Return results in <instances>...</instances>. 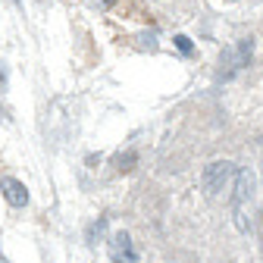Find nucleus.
Returning a JSON list of instances; mask_svg holds the SVG:
<instances>
[{"instance_id": "20e7f679", "label": "nucleus", "mask_w": 263, "mask_h": 263, "mask_svg": "<svg viewBox=\"0 0 263 263\" xmlns=\"http://www.w3.org/2000/svg\"><path fill=\"white\" fill-rule=\"evenodd\" d=\"M0 191H4L10 207H25L28 204V188L19 179H4V182H0Z\"/></svg>"}, {"instance_id": "6e6552de", "label": "nucleus", "mask_w": 263, "mask_h": 263, "mask_svg": "<svg viewBox=\"0 0 263 263\" xmlns=\"http://www.w3.org/2000/svg\"><path fill=\"white\" fill-rule=\"evenodd\" d=\"M232 4H235V0H232Z\"/></svg>"}, {"instance_id": "423d86ee", "label": "nucleus", "mask_w": 263, "mask_h": 263, "mask_svg": "<svg viewBox=\"0 0 263 263\" xmlns=\"http://www.w3.org/2000/svg\"><path fill=\"white\" fill-rule=\"evenodd\" d=\"M135 163H138V154H135V151L119 154V157H116V170H119V173H128L132 166H135Z\"/></svg>"}, {"instance_id": "0eeeda50", "label": "nucleus", "mask_w": 263, "mask_h": 263, "mask_svg": "<svg viewBox=\"0 0 263 263\" xmlns=\"http://www.w3.org/2000/svg\"><path fill=\"white\" fill-rule=\"evenodd\" d=\"M173 41H176V47H179L182 53H191V50H194V44H191V38H185V35H176Z\"/></svg>"}, {"instance_id": "f257e3e1", "label": "nucleus", "mask_w": 263, "mask_h": 263, "mask_svg": "<svg viewBox=\"0 0 263 263\" xmlns=\"http://www.w3.org/2000/svg\"><path fill=\"white\" fill-rule=\"evenodd\" d=\"M254 57V38H241L235 44H229L222 53H219V79H232L238 76L245 66L251 63Z\"/></svg>"}, {"instance_id": "7ed1b4c3", "label": "nucleus", "mask_w": 263, "mask_h": 263, "mask_svg": "<svg viewBox=\"0 0 263 263\" xmlns=\"http://www.w3.org/2000/svg\"><path fill=\"white\" fill-rule=\"evenodd\" d=\"M254 173L251 170H241V173H235V194H232V213H235V222H238V229H248V222H245V204L254 197Z\"/></svg>"}, {"instance_id": "39448f33", "label": "nucleus", "mask_w": 263, "mask_h": 263, "mask_svg": "<svg viewBox=\"0 0 263 263\" xmlns=\"http://www.w3.org/2000/svg\"><path fill=\"white\" fill-rule=\"evenodd\" d=\"M113 260H116V263H135V260H138L135 248H132V238H128L125 232H119V235L113 238Z\"/></svg>"}, {"instance_id": "f03ea898", "label": "nucleus", "mask_w": 263, "mask_h": 263, "mask_svg": "<svg viewBox=\"0 0 263 263\" xmlns=\"http://www.w3.org/2000/svg\"><path fill=\"white\" fill-rule=\"evenodd\" d=\"M232 179H235V166H232L229 160H213V163H207L204 173H201L204 194H207V197H216Z\"/></svg>"}]
</instances>
